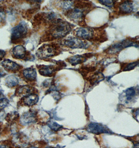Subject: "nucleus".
<instances>
[{
  "label": "nucleus",
  "instance_id": "2eb2a0df",
  "mask_svg": "<svg viewBox=\"0 0 139 148\" xmlns=\"http://www.w3.org/2000/svg\"><path fill=\"white\" fill-rule=\"evenodd\" d=\"M119 9L121 12L124 13H130L133 10V4L131 1H127L122 3L119 6Z\"/></svg>",
  "mask_w": 139,
  "mask_h": 148
},
{
  "label": "nucleus",
  "instance_id": "6e6552de",
  "mask_svg": "<svg viewBox=\"0 0 139 148\" xmlns=\"http://www.w3.org/2000/svg\"><path fill=\"white\" fill-rule=\"evenodd\" d=\"M36 121V115L33 112L24 113L21 116V123L23 125H28L34 123Z\"/></svg>",
  "mask_w": 139,
  "mask_h": 148
},
{
  "label": "nucleus",
  "instance_id": "412c9836",
  "mask_svg": "<svg viewBox=\"0 0 139 148\" xmlns=\"http://www.w3.org/2000/svg\"><path fill=\"white\" fill-rule=\"evenodd\" d=\"M48 126L50 127L51 128L52 130H55V131H58L60 130V129L62 128V126H60L59 124L54 122L51 121L48 123Z\"/></svg>",
  "mask_w": 139,
  "mask_h": 148
},
{
  "label": "nucleus",
  "instance_id": "5701e85b",
  "mask_svg": "<svg viewBox=\"0 0 139 148\" xmlns=\"http://www.w3.org/2000/svg\"><path fill=\"white\" fill-rule=\"evenodd\" d=\"M9 104L8 100L6 98H2L0 99V108H4L6 107Z\"/></svg>",
  "mask_w": 139,
  "mask_h": 148
},
{
  "label": "nucleus",
  "instance_id": "6ab92c4d",
  "mask_svg": "<svg viewBox=\"0 0 139 148\" xmlns=\"http://www.w3.org/2000/svg\"><path fill=\"white\" fill-rule=\"evenodd\" d=\"M126 95L127 100L128 101H131L136 95V90L133 88H129L127 89Z\"/></svg>",
  "mask_w": 139,
  "mask_h": 148
},
{
  "label": "nucleus",
  "instance_id": "4468645a",
  "mask_svg": "<svg viewBox=\"0 0 139 148\" xmlns=\"http://www.w3.org/2000/svg\"><path fill=\"white\" fill-rule=\"evenodd\" d=\"M83 10L80 8H75L70 12L68 16L73 21H78L83 18Z\"/></svg>",
  "mask_w": 139,
  "mask_h": 148
},
{
  "label": "nucleus",
  "instance_id": "423d86ee",
  "mask_svg": "<svg viewBox=\"0 0 139 148\" xmlns=\"http://www.w3.org/2000/svg\"><path fill=\"white\" fill-rule=\"evenodd\" d=\"M133 45V42L128 40L122 41V42L115 44L114 45L111 46L108 50V53L111 54H115L121 51L122 49L127 47L132 46Z\"/></svg>",
  "mask_w": 139,
  "mask_h": 148
},
{
  "label": "nucleus",
  "instance_id": "393cba45",
  "mask_svg": "<svg viewBox=\"0 0 139 148\" xmlns=\"http://www.w3.org/2000/svg\"><path fill=\"white\" fill-rule=\"evenodd\" d=\"M5 51H3V50H0V60L3 58L4 56H5Z\"/></svg>",
  "mask_w": 139,
  "mask_h": 148
},
{
  "label": "nucleus",
  "instance_id": "ddd939ff",
  "mask_svg": "<svg viewBox=\"0 0 139 148\" xmlns=\"http://www.w3.org/2000/svg\"><path fill=\"white\" fill-rule=\"evenodd\" d=\"M23 75L26 79L29 81H34L36 79V72L34 68H29L23 71Z\"/></svg>",
  "mask_w": 139,
  "mask_h": 148
},
{
  "label": "nucleus",
  "instance_id": "39448f33",
  "mask_svg": "<svg viewBox=\"0 0 139 148\" xmlns=\"http://www.w3.org/2000/svg\"><path fill=\"white\" fill-rule=\"evenodd\" d=\"M87 130L90 133L95 134H100L103 133L110 134L111 133V130L108 129L107 127L96 123H91L87 127Z\"/></svg>",
  "mask_w": 139,
  "mask_h": 148
},
{
  "label": "nucleus",
  "instance_id": "7ed1b4c3",
  "mask_svg": "<svg viewBox=\"0 0 139 148\" xmlns=\"http://www.w3.org/2000/svg\"><path fill=\"white\" fill-rule=\"evenodd\" d=\"M65 46L71 49H86L88 47V43L79 38H70L65 39L63 42Z\"/></svg>",
  "mask_w": 139,
  "mask_h": 148
},
{
  "label": "nucleus",
  "instance_id": "1a4fd4ad",
  "mask_svg": "<svg viewBox=\"0 0 139 148\" xmlns=\"http://www.w3.org/2000/svg\"><path fill=\"white\" fill-rule=\"evenodd\" d=\"M1 64L4 69L8 71H17L21 68L20 65L16 64L15 62H13L10 59H5L2 62Z\"/></svg>",
  "mask_w": 139,
  "mask_h": 148
},
{
  "label": "nucleus",
  "instance_id": "b1692460",
  "mask_svg": "<svg viewBox=\"0 0 139 148\" xmlns=\"http://www.w3.org/2000/svg\"><path fill=\"white\" fill-rule=\"evenodd\" d=\"M138 64V62H132L130 64H128L127 65V66L125 67V68L124 69V71H130L132 69H134L136 66H137Z\"/></svg>",
  "mask_w": 139,
  "mask_h": 148
},
{
  "label": "nucleus",
  "instance_id": "20e7f679",
  "mask_svg": "<svg viewBox=\"0 0 139 148\" xmlns=\"http://www.w3.org/2000/svg\"><path fill=\"white\" fill-rule=\"evenodd\" d=\"M27 32V27L26 23L21 22L12 30V38L16 40L23 38Z\"/></svg>",
  "mask_w": 139,
  "mask_h": 148
},
{
  "label": "nucleus",
  "instance_id": "f8f14e48",
  "mask_svg": "<svg viewBox=\"0 0 139 148\" xmlns=\"http://www.w3.org/2000/svg\"><path fill=\"white\" fill-rule=\"evenodd\" d=\"M39 97L34 94H30L23 98V101L24 103L28 106H32L36 104L38 101Z\"/></svg>",
  "mask_w": 139,
  "mask_h": 148
},
{
  "label": "nucleus",
  "instance_id": "9d476101",
  "mask_svg": "<svg viewBox=\"0 0 139 148\" xmlns=\"http://www.w3.org/2000/svg\"><path fill=\"white\" fill-rule=\"evenodd\" d=\"M12 52L14 56L17 59H23L26 56L25 48L21 45H17L14 47L13 48Z\"/></svg>",
  "mask_w": 139,
  "mask_h": 148
},
{
  "label": "nucleus",
  "instance_id": "a878e982",
  "mask_svg": "<svg viewBox=\"0 0 139 148\" xmlns=\"http://www.w3.org/2000/svg\"><path fill=\"white\" fill-rule=\"evenodd\" d=\"M3 76V74L2 73H1V72H0V77H2Z\"/></svg>",
  "mask_w": 139,
  "mask_h": 148
},
{
  "label": "nucleus",
  "instance_id": "9b49d317",
  "mask_svg": "<svg viewBox=\"0 0 139 148\" xmlns=\"http://www.w3.org/2000/svg\"><path fill=\"white\" fill-rule=\"evenodd\" d=\"M39 72L42 75L51 77L54 74L55 69L52 66H42L41 67H39Z\"/></svg>",
  "mask_w": 139,
  "mask_h": 148
},
{
  "label": "nucleus",
  "instance_id": "dca6fc26",
  "mask_svg": "<svg viewBox=\"0 0 139 148\" xmlns=\"http://www.w3.org/2000/svg\"><path fill=\"white\" fill-rule=\"evenodd\" d=\"M19 83V79L15 75H12L7 77L5 79V84L8 87H13L16 86Z\"/></svg>",
  "mask_w": 139,
  "mask_h": 148
},
{
  "label": "nucleus",
  "instance_id": "f03ea898",
  "mask_svg": "<svg viewBox=\"0 0 139 148\" xmlns=\"http://www.w3.org/2000/svg\"><path fill=\"white\" fill-rule=\"evenodd\" d=\"M56 52V47L48 44L40 47L36 52V55L41 59H47L54 56Z\"/></svg>",
  "mask_w": 139,
  "mask_h": 148
},
{
  "label": "nucleus",
  "instance_id": "bb28decb",
  "mask_svg": "<svg viewBox=\"0 0 139 148\" xmlns=\"http://www.w3.org/2000/svg\"><path fill=\"white\" fill-rule=\"evenodd\" d=\"M1 20V15H0V21Z\"/></svg>",
  "mask_w": 139,
  "mask_h": 148
},
{
  "label": "nucleus",
  "instance_id": "0eeeda50",
  "mask_svg": "<svg viewBox=\"0 0 139 148\" xmlns=\"http://www.w3.org/2000/svg\"><path fill=\"white\" fill-rule=\"evenodd\" d=\"M75 34L78 38L84 39H90L93 36V31L87 28H80L75 31Z\"/></svg>",
  "mask_w": 139,
  "mask_h": 148
},
{
  "label": "nucleus",
  "instance_id": "a211bd4d",
  "mask_svg": "<svg viewBox=\"0 0 139 148\" xmlns=\"http://www.w3.org/2000/svg\"><path fill=\"white\" fill-rule=\"evenodd\" d=\"M32 92V89L30 87L28 86H23L20 87L17 90V94L19 96H26L30 94Z\"/></svg>",
  "mask_w": 139,
  "mask_h": 148
},
{
  "label": "nucleus",
  "instance_id": "4be33fe9",
  "mask_svg": "<svg viewBox=\"0 0 139 148\" xmlns=\"http://www.w3.org/2000/svg\"><path fill=\"white\" fill-rule=\"evenodd\" d=\"M98 1L103 5L108 8H111L113 6L115 0H98Z\"/></svg>",
  "mask_w": 139,
  "mask_h": 148
},
{
  "label": "nucleus",
  "instance_id": "f3484780",
  "mask_svg": "<svg viewBox=\"0 0 139 148\" xmlns=\"http://www.w3.org/2000/svg\"><path fill=\"white\" fill-rule=\"evenodd\" d=\"M86 60H87L86 58L83 56L76 55L70 58L68 60V61L73 66H75L85 62Z\"/></svg>",
  "mask_w": 139,
  "mask_h": 148
},
{
  "label": "nucleus",
  "instance_id": "aec40b11",
  "mask_svg": "<svg viewBox=\"0 0 139 148\" xmlns=\"http://www.w3.org/2000/svg\"><path fill=\"white\" fill-rule=\"evenodd\" d=\"M74 3L70 1H65L62 3V7L64 10H67L72 8Z\"/></svg>",
  "mask_w": 139,
  "mask_h": 148
},
{
  "label": "nucleus",
  "instance_id": "f257e3e1",
  "mask_svg": "<svg viewBox=\"0 0 139 148\" xmlns=\"http://www.w3.org/2000/svg\"><path fill=\"white\" fill-rule=\"evenodd\" d=\"M71 31L70 26L67 22L58 19L52 26L51 34L55 38H62L67 36Z\"/></svg>",
  "mask_w": 139,
  "mask_h": 148
}]
</instances>
